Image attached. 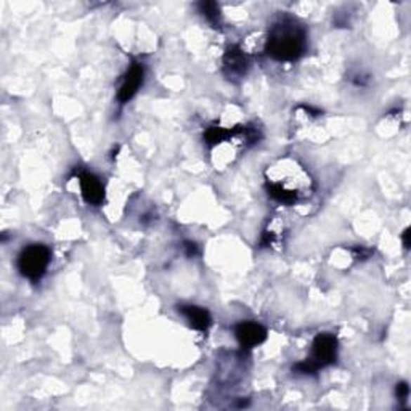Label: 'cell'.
<instances>
[{
	"label": "cell",
	"instance_id": "cell-1",
	"mask_svg": "<svg viewBox=\"0 0 411 411\" xmlns=\"http://www.w3.org/2000/svg\"><path fill=\"white\" fill-rule=\"evenodd\" d=\"M307 47L306 30L292 18H281L268 34L266 52L278 61H294L304 55Z\"/></svg>",
	"mask_w": 411,
	"mask_h": 411
},
{
	"label": "cell",
	"instance_id": "cell-2",
	"mask_svg": "<svg viewBox=\"0 0 411 411\" xmlns=\"http://www.w3.org/2000/svg\"><path fill=\"white\" fill-rule=\"evenodd\" d=\"M337 357V339L333 334L323 333L315 337L312 344V357L306 362L297 363L294 367L296 373L301 374H313L320 368L328 367L334 363Z\"/></svg>",
	"mask_w": 411,
	"mask_h": 411
},
{
	"label": "cell",
	"instance_id": "cell-3",
	"mask_svg": "<svg viewBox=\"0 0 411 411\" xmlns=\"http://www.w3.org/2000/svg\"><path fill=\"white\" fill-rule=\"evenodd\" d=\"M50 263V249L44 244H31L25 247L18 256V270L22 277L37 281L44 277Z\"/></svg>",
	"mask_w": 411,
	"mask_h": 411
},
{
	"label": "cell",
	"instance_id": "cell-4",
	"mask_svg": "<svg viewBox=\"0 0 411 411\" xmlns=\"http://www.w3.org/2000/svg\"><path fill=\"white\" fill-rule=\"evenodd\" d=\"M235 336L238 339L240 346L244 348H252L261 346L267 339V330L262 325L244 322L240 323L235 328Z\"/></svg>",
	"mask_w": 411,
	"mask_h": 411
},
{
	"label": "cell",
	"instance_id": "cell-5",
	"mask_svg": "<svg viewBox=\"0 0 411 411\" xmlns=\"http://www.w3.org/2000/svg\"><path fill=\"white\" fill-rule=\"evenodd\" d=\"M145 77V70L140 63H133L129 71L124 76V81L119 87V92H117V100L121 103H127L129 100L133 98V95L138 92V89L142 87Z\"/></svg>",
	"mask_w": 411,
	"mask_h": 411
},
{
	"label": "cell",
	"instance_id": "cell-6",
	"mask_svg": "<svg viewBox=\"0 0 411 411\" xmlns=\"http://www.w3.org/2000/svg\"><path fill=\"white\" fill-rule=\"evenodd\" d=\"M79 183H81V191L84 200H86L89 204L98 206L105 200V187L103 183L100 182L98 177H95L93 174L90 172H82L79 176Z\"/></svg>",
	"mask_w": 411,
	"mask_h": 411
},
{
	"label": "cell",
	"instance_id": "cell-7",
	"mask_svg": "<svg viewBox=\"0 0 411 411\" xmlns=\"http://www.w3.org/2000/svg\"><path fill=\"white\" fill-rule=\"evenodd\" d=\"M247 58L240 47H230L223 58V70L230 77H243L247 71Z\"/></svg>",
	"mask_w": 411,
	"mask_h": 411
},
{
	"label": "cell",
	"instance_id": "cell-8",
	"mask_svg": "<svg viewBox=\"0 0 411 411\" xmlns=\"http://www.w3.org/2000/svg\"><path fill=\"white\" fill-rule=\"evenodd\" d=\"M178 312L188 320L191 328L198 331H207L211 326V315L206 308L198 306H180Z\"/></svg>",
	"mask_w": 411,
	"mask_h": 411
},
{
	"label": "cell",
	"instance_id": "cell-9",
	"mask_svg": "<svg viewBox=\"0 0 411 411\" xmlns=\"http://www.w3.org/2000/svg\"><path fill=\"white\" fill-rule=\"evenodd\" d=\"M200 11L209 21H216L218 18V15H221V8H218V5L216 2H201Z\"/></svg>",
	"mask_w": 411,
	"mask_h": 411
},
{
	"label": "cell",
	"instance_id": "cell-10",
	"mask_svg": "<svg viewBox=\"0 0 411 411\" xmlns=\"http://www.w3.org/2000/svg\"><path fill=\"white\" fill-rule=\"evenodd\" d=\"M408 386L405 384V382H400V384H397V397L400 398V400H405V398L408 397Z\"/></svg>",
	"mask_w": 411,
	"mask_h": 411
},
{
	"label": "cell",
	"instance_id": "cell-11",
	"mask_svg": "<svg viewBox=\"0 0 411 411\" xmlns=\"http://www.w3.org/2000/svg\"><path fill=\"white\" fill-rule=\"evenodd\" d=\"M185 249H187V256L188 257H193L196 252H198V249H196V244L195 243H187L185 244Z\"/></svg>",
	"mask_w": 411,
	"mask_h": 411
},
{
	"label": "cell",
	"instance_id": "cell-12",
	"mask_svg": "<svg viewBox=\"0 0 411 411\" xmlns=\"http://www.w3.org/2000/svg\"><path fill=\"white\" fill-rule=\"evenodd\" d=\"M402 240H403V246L408 249V247H410V228L405 230V232H403V236H402Z\"/></svg>",
	"mask_w": 411,
	"mask_h": 411
}]
</instances>
